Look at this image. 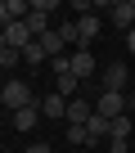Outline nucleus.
<instances>
[{"instance_id": "obj_7", "label": "nucleus", "mask_w": 135, "mask_h": 153, "mask_svg": "<svg viewBox=\"0 0 135 153\" xmlns=\"http://www.w3.org/2000/svg\"><path fill=\"white\" fill-rule=\"evenodd\" d=\"M68 59H72V72L81 76V81H90L95 72H104V68L95 63V54H90V50H72V54H68Z\"/></svg>"}, {"instance_id": "obj_19", "label": "nucleus", "mask_w": 135, "mask_h": 153, "mask_svg": "<svg viewBox=\"0 0 135 153\" xmlns=\"http://www.w3.org/2000/svg\"><path fill=\"white\" fill-rule=\"evenodd\" d=\"M68 140H72V144H90V131L86 126H68Z\"/></svg>"}, {"instance_id": "obj_22", "label": "nucleus", "mask_w": 135, "mask_h": 153, "mask_svg": "<svg viewBox=\"0 0 135 153\" xmlns=\"http://www.w3.org/2000/svg\"><path fill=\"white\" fill-rule=\"evenodd\" d=\"M126 50H131V54H135V32H126Z\"/></svg>"}, {"instance_id": "obj_4", "label": "nucleus", "mask_w": 135, "mask_h": 153, "mask_svg": "<svg viewBox=\"0 0 135 153\" xmlns=\"http://www.w3.org/2000/svg\"><path fill=\"white\" fill-rule=\"evenodd\" d=\"M108 18L117 32H135V0H113L108 5Z\"/></svg>"}, {"instance_id": "obj_2", "label": "nucleus", "mask_w": 135, "mask_h": 153, "mask_svg": "<svg viewBox=\"0 0 135 153\" xmlns=\"http://www.w3.org/2000/svg\"><path fill=\"white\" fill-rule=\"evenodd\" d=\"M50 14H59V0H32L27 27H32V36H36V41H41L45 32H54V27H50Z\"/></svg>"}, {"instance_id": "obj_6", "label": "nucleus", "mask_w": 135, "mask_h": 153, "mask_svg": "<svg viewBox=\"0 0 135 153\" xmlns=\"http://www.w3.org/2000/svg\"><path fill=\"white\" fill-rule=\"evenodd\" d=\"M0 45H9V50H27V45H36V36H32L27 23H9L5 36H0Z\"/></svg>"}, {"instance_id": "obj_16", "label": "nucleus", "mask_w": 135, "mask_h": 153, "mask_svg": "<svg viewBox=\"0 0 135 153\" xmlns=\"http://www.w3.org/2000/svg\"><path fill=\"white\" fill-rule=\"evenodd\" d=\"M45 59H50V54H45V45H41V41H36V45H27V50H23V63H32V68H41V63H45Z\"/></svg>"}, {"instance_id": "obj_13", "label": "nucleus", "mask_w": 135, "mask_h": 153, "mask_svg": "<svg viewBox=\"0 0 135 153\" xmlns=\"http://www.w3.org/2000/svg\"><path fill=\"white\" fill-rule=\"evenodd\" d=\"M81 86H86V81H81L77 72H59V76H54V90H59L63 99H77V90H81Z\"/></svg>"}, {"instance_id": "obj_15", "label": "nucleus", "mask_w": 135, "mask_h": 153, "mask_svg": "<svg viewBox=\"0 0 135 153\" xmlns=\"http://www.w3.org/2000/svg\"><path fill=\"white\" fill-rule=\"evenodd\" d=\"M41 45H45V54H50V59H59V54L68 50V41H63V32H59V27H54V32H45V36H41Z\"/></svg>"}, {"instance_id": "obj_18", "label": "nucleus", "mask_w": 135, "mask_h": 153, "mask_svg": "<svg viewBox=\"0 0 135 153\" xmlns=\"http://www.w3.org/2000/svg\"><path fill=\"white\" fill-rule=\"evenodd\" d=\"M131 126H135L131 117H117L113 122V140H131Z\"/></svg>"}, {"instance_id": "obj_1", "label": "nucleus", "mask_w": 135, "mask_h": 153, "mask_svg": "<svg viewBox=\"0 0 135 153\" xmlns=\"http://www.w3.org/2000/svg\"><path fill=\"white\" fill-rule=\"evenodd\" d=\"M41 95L32 90V81H18V76H9L5 86H0V104H5L9 113H18V108H32Z\"/></svg>"}, {"instance_id": "obj_23", "label": "nucleus", "mask_w": 135, "mask_h": 153, "mask_svg": "<svg viewBox=\"0 0 135 153\" xmlns=\"http://www.w3.org/2000/svg\"><path fill=\"white\" fill-rule=\"evenodd\" d=\"M126 113H135V95H126Z\"/></svg>"}, {"instance_id": "obj_9", "label": "nucleus", "mask_w": 135, "mask_h": 153, "mask_svg": "<svg viewBox=\"0 0 135 153\" xmlns=\"http://www.w3.org/2000/svg\"><path fill=\"white\" fill-rule=\"evenodd\" d=\"M90 117H95V104H90L86 95H81V99H68V126H86Z\"/></svg>"}, {"instance_id": "obj_5", "label": "nucleus", "mask_w": 135, "mask_h": 153, "mask_svg": "<svg viewBox=\"0 0 135 153\" xmlns=\"http://www.w3.org/2000/svg\"><path fill=\"white\" fill-rule=\"evenodd\" d=\"M99 32H104V18L99 14H77V50H86Z\"/></svg>"}, {"instance_id": "obj_14", "label": "nucleus", "mask_w": 135, "mask_h": 153, "mask_svg": "<svg viewBox=\"0 0 135 153\" xmlns=\"http://www.w3.org/2000/svg\"><path fill=\"white\" fill-rule=\"evenodd\" d=\"M86 131H90V144H99V140H113V122H108V117H99V113L86 122Z\"/></svg>"}, {"instance_id": "obj_11", "label": "nucleus", "mask_w": 135, "mask_h": 153, "mask_svg": "<svg viewBox=\"0 0 135 153\" xmlns=\"http://www.w3.org/2000/svg\"><path fill=\"white\" fill-rule=\"evenodd\" d=\"M27 14H32V5L27 0H5V5H0V23H27Z\"/></svg>"}, {"instance_id": "obj_20", "label": "nucleus", "mask_w": 135, "mask_h": 153, "mask_svg": "<svg viewBox=\"0 0 135 153\" xmlns=\"http://www.w3.org/2000/svg\"><path fill=\"white\" fill-rule=\"evenodd\" d=\"M108 149H113V153H126L131 144H126V140H108Z\"/></svg>"}, {"instance_id": "obj_8", "label": "nucleus", "mask_w": 135, "mask_h": 153, "mask_svg": "<svg viewBox=\"0 0 135 153\" xmlns=\"http://www.w3.org/2000/svg\"><path fill=\"white\" fill-rule=\"evenodd\" d=\"M99 81H104V90H117V95H122V86L131 81V72H126V63H108V68L99 72Z\"/></svg>"}, {"instance_id": "obj_21", "label": "nucleus", "mask_w": 135, "mask_h": 153, "mask_svg": "<svg viewBox=\"0 0 135 153\" xmlns=\"http://www.w3.org/2000/svg\"><path fill=\"white\" fill-rule=\"evenodd\" d=\"M27 153H54L50 144H27Z\"/></svg>"}, {"instance_id": "obj_3", "label": "nucleus", "mask_w": 135, "mask_h": 153, "mask_svg": "<svg viewBox=\"0 0 135 153\" xmlns=\"http://www.w3.org/2000/svg\"><path fill=\"white\" fill-rule=\"evenodd\" d=\"M95 113H99V117H108V122L126 117V95H117V90H99V99H95Z\"/></svg>"}, {"instance_id": "obj_12", "label": "nucleus", "mask_w": 135, "mask_h": 153, "mask_svg": "<svg viewBox=\"0 0 135 153\" xmlns=\"http://www.w3.org/2000/svg\"><path fill=\"white\" fill-rule=\"evenodd\" d=\"M41 113L50 117V122H59V117H68V99L54 90V95H41Z\"/></svg>"}, {"instance_id": "obj_10", "label": "nucleus", "mask_w": 135, "mask_h": 153, "mask_svg": "<svg viewBox=\"0 0 135 153\" xmlns=\"http://www.w3.org/2000/svg\"><path fill=\"white\" fill-rule=\"evenodd\" d=\"M45 113H41V99L32 104V108H18V113H9V122H14V131H36V122H41Z\"/></svg>"}, {"instance_id": "obj_17", "label": "nucleus", "mask_w": 135, "mask_h": 153, "mask_svg": "<svg viewBox=\"0 0 135 153\" xmlns=\"http://www.w3.org/2000/svg\"><path fill=\"white\" fill-rule=\"evenodd\" d=\"M18 63H23V50H9V45H0V68L9 72V68H18Z\"/></svg>"}]
</instances>
